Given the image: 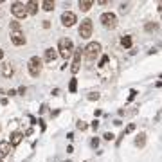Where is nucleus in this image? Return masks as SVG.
Listing matches in <instances>:
<instances>
[{"instance_id": "obj_16", "label": "nucleus", "mask_w": 162, "mask_h": 162, "mask_svg": "<svg viewBox=\"0 0 162 162\" xmlns=\"http://www.w3.org/2000/svg\"><path fill=\"white\" fill-rule=\"evenodd\" d=\"M78 5H79V9L83 13H86V11H90V7L94 5V0H79Z\"/></svg>"}, {"instance_id": "obj_36", "label": "nucleus", "mask_w": 162, "mask_h": 162, "mask_svg": "<svg viewBox=\"0 0 162 162\" xmlns=\"http://www.w3.org/2000/svg\"><path fill=\"white\" fill-rule=\"evenodd\" d=\"M29 119H31V124H33V126H36V124H38V119H36V117H34V115H31V117H29Z\"/></svg>"}, {"instance_id": "obj_53", "label": "nucleus", "mask_w": 162, "mask_h": 162, "mask_svg": "<svg viewBox=\"0 0 162 162\" xmlns=\"http://www.w3.org/2000/svg\"><path fill=\"white\" fill-rule=\"evenodd\" d=\"M0 162H2V159H0Z\"/></svg>"}, {"instance_id": "obj_33", "label": "nucleus", "mask_w": 162, "mask_h": 162, "mask_svg": "<svg viewBox=\"0 0 162 162\" xmlns=\"http://www.w3.org/2000/svg\"><path fill=\"white\" fill-rule=\"evenodd\" d=\"M38 124H40V128H41V132H45V130H47V124H45V121H43V119H38Z\"/></svg>"}, {"instance_id": "obj_14", "label": "nucleus", "mask_w": 162, "mask_h": 162, "mask_svg": "<svg viewBox=\"0 0 162 162\" xmlns=\"http://www.w3.org/2000/svg\"><path fill=\"white\" fill-rule=\"evenodd\" d=\"M25 7H27V15H29V16H34V15H38L40 4H38L36 0H29V2H25Z\"/></svg>"}, {"instance_id": "obj_4", "label": "nucleus", "mask_w": 162, "mask_h": 162, "mask_svg": "<svg viewBox=\"0 0 162 162\" xmlns=\"http://www.w3.org/2000/svg\"><path fill=\"white\" fill-rule=\"evenodd\" d=\"M99 22H101V25L104 27V29H115L117 27V15L115 13H112V11H104L101 16H99Z\"/></svg>"}, {"instance_id": "obj_43", "label": "nucleus", "mask_w": 162, "mask_h": 162, "mask_svg": "<svg viewBox=\"0 0 162 162\" xmlns=\"http://www.w3.org/2000/svg\"><path fill=\"white\" fill-rule=\"evenodd\" d=\"M67 139H69V141H72V139H74V133H72V132H69V133H67Z\"/></svg>"}, {"instance_id": "obj_21", "label": "nucleus", "mask_w": 162, "mask_h": 162, "mask_svg": "<svg viewBox=\"0 0 162 162\" xmlns=\"http://www.w3.org/2000/svg\"><path fill=\"white\" fill-rule=\"evenodd\" d=\"M76 90H78V79L72 78V79L69 81V92L70 94H76Z\"/></svg>"}, {"instance_id": "obj_6", "label": "nucleus", "mask_w": 162, "mask_h": 162, "mask_svg": "<svg viewBox=\"0 0 162 162\" xmlns=\"http://www.w3.org/2000/svg\"><path fill=\"white\" fill-rule=\"evenodd\" d=\"M92 33H94V22L90 20V18H83L79 23V36L81 40H88L90 36H92Z\"/></svg>"}, {"instance_id": "obj_28", "label": "nucleus", "mask_w": 162, "mask_h": 162, "mask_svg": "<svg viewBox=\"0 0 162 162\" xmlns=\"http://www.w3.org/2000/svg\"><path fill=\"white\" fill-rule=\"evenodd\" d=\"M128 7H130V4H128V2L124 4V2H122L121 5H119V11H121V13H126V11H128Z\"/></svg>"}, {"instance_id": "obj_15", "label": "nucleus", "mask_w": 162, "mask_h": 162, "mask_svg": "<svg viewBox=\"0 0 162 162\" xmlns=\"http://www.w3.org/2000/svg\"><path fill=\"white\" fill-rule=\"evenodd\" d=\"M40 7L43 9V11L51 13V11H54V7H56V2H54V0H41V2H40Z\"/></svg>"}, {"instance_id": "obj_10", "label": "nucleus", "mask_w": 162, "mask_h": 162, "mask_svg": "<svg viewBox=\"0 0 162 162\" xmlns=\"http://www.w3.org/2000/svg\"><path fill=\"white\" fill-rule=\"evenodd\" d=\"M13 74H15V67L11 63H7V61H2L0 63V76L5 78V79H11Z\"/></svg>"}, {"instance_id": "obj_19", "label": "nucleus", "mask_w": 162, "mask_h": 162, "mask_svg": "<svg viewBox=\"0 0 162 162\" xmlns=\"http://www.w3.org/2000/svg\"><path fill=\"white\" fill-rule=\"evenodd\" d=\"M135 146H137V148H144V146H146V133H144V132H141V133L135 137Z\"/></svg>"}, {"instance_id": "obj_17", "label": "nucleus", "mask_w": 162, "mask_h": 162, "mask_svg": "<svg viewBox=\"0 0 162 162\" xmlns=\"http://www.w3.org/2000/svg\"><path fill=\"white\" fill-rule=\"evenodd\" d=\"M9 31H11V33H22V31H23V27H22V22H18V20L9 22Z\"/></svg>"}, {"instance_id": "obj_30", "label": "nucleus", "mask_w": 162, "mask_h": 162, "mask_svg": "<svg viewBox=\"0 0 162 162\" xmlns=\"http://www.w3.org/2000/svg\"><path fill=\"white\" fill-rule=\"evenodd\" d=\"M103 137H104V141H114V137H115V135H114L112 132H106V133H104Z\"/></svg>"}, {"instance_id": "obj_52", "label": "nucleus", "mask_w": 162, "mask_h": 162, "mask_svg": "<svg viewBox=\"0 0 162 162\" xmlns=\"http://www.w3.org/2000/svg\"><path fill=\"white\" fill-rule=\"evenodd\" d=\"M0 130H2V126H0Z\"/></svg>"}, {"instance_id": "obj_1", "label": "nucleus", "mask_w": 162, "mask_h": 162, "mask_svg": "<svg viewBox=\"0 0 162 162\" xmlns=\"http://www.w3.org/2000/svg\"><path fill=\"white\" fill-rule=\"evenodd\" d=\"M101 51H103V47H101L99 41H88V43L83 47V56H85L86 61L92 63V61L97 60V56L101 54Z\"/></svg>"}, {"instance_id": "obj_31", "label": "nucleus", "mask_w": 162, "mask_h": 162, "mask_svg": "<svg viewBox=\"0 0 162 162\" xmlns=\"http://www.w3.org/2000/svg\"><path fill=\"white\" fill-rule=\"evenodd\" d=\"M16 92H18V96H25V92H27V88H25V86L22 85V86H18V88H16Z\"/></svg>"}, {"instance_id": "obj_18", "label": "nucleus", "mask_w": 162, "mask_h": 162, "mask_svg": "<svg viewBox=\"0 0 162 162\" xmlns=\"http://www.w3.org/2000/svg\"><path fill=\"white\" fill-rule=\"evenodd\" d=\"M159 27H160V25H159L157 22H146V23H144V31H146V33H155V31H159Z\"/></svg>"}, {"instance_id": "obj_26", "label": "nucleus", "mask_w": 162, "mask_h": 162, "mask_svg": "<svg viewBox=\"0 0 162 162\" xmlns=\"http://www.w3.org/2000/svg\"><path fill=\"white\" fill-rule=\"evenodd\" d=\"M97 99H99V94H97V92L88 94V101H97Z\"/></svg>"}, {"instance_id": "obj_9", "label": "nucleus", "mask_w": 162, "mask_h": 162, "mask_svg": "<svg viewBox=\"0 0 162 162\" xmlns=\"http://www.w3.org/2000/svg\"><path fill=\"white\" fill-rule=\"evenodd\" d=\"M60 58V52H58V49L56 47H47L45 51H43V63H54V61Z\"/></svg>"}, {"instance_id": "obj_24", "label": "nucleus", "mask_w": 162, "mask_h": 162, "mask_svg": "<svg viewBox=\"0 0 162 162\" xmlns=\"http://www.w3.org/2000/svg\"><path fill=\"white\" fill-rule=\"evenodd\" d=\"M135 97H137V90H135V88H132V90H130V94H128V103L133 101Z\"/></svg>"}, {"instance_id": "obj_51", "label": "nucleus", "mask_w": 162, "mask_h": 162, "mask_svg": "<svg viewBox=\"0 0 162 162\" xmlns=\"http://www.w3.org/2000/svg\"><path fill=\"white\" fill-rule=\"evenodd\" d=\"M83 162H88V160H83Z\"/></svg>"}, {"instance_id": "obj_35", "label": "nucleus", "mask_w": 162, "mask_h": 162, "mask_svg": "<svg viewBox=\"0 0 162 162\" xmlns=\"http://www.w3.org/2000/svg\"><path fill=\"white\" fill-rule=\"evenodd\" d=\"M41 27L43 29H51V20H43L41 22Z\"/></svg>"}, {"instance_id": "obj_34", "label": "nucleus", "mask_w": 162, "mask_h": 162, "mask_svg": "<svg viewBox=\"0 0 162 162\" xmlns=\"http://www.w3.org/2000/svg\"><path fill=\"white\" fill-rule=\"evenodd\" d=\"M90 128H92V130L96 132V130L99 128V121H97V119H94V121H92V124H90Z\"/></svg>"}, {"instance_id": "obj_11", "label": "nucleus", "mask_w": 162, "mask_h": 162, "mask_svg": "<svg viewBox=\"0 0 162 162\" xmlns=\"http://www.w3.org/2000/svg\"><path fill=\"white\" fill-rule=\"evenodd\" d=\"M9 38H11V43L16 45V47H23V45L27 43V38H25L23 31H22V33H11Z\"/></svg>"}, {"instance_id": "obj_22", "label": "nucleus", "mask_w": 162, "mask_h": 162, "mask_svg": "<svg viewBox=\"0 0 162 162\" xmlns=\"http://www.w3.org/2000/svg\"><path fill=\"white\" fill-rule=\"evenodd\" d=\"M76 128H78V130H81V132H86L90 126H88L85 121H78V122H76Z\"/></svg>"}, {"instance_id": "obj_13", "label": "nucleus", "mask_w": 162, "mask_h": 162, "mask_svg": "<svg viewBox=\"0 0 162 162\" xmlns=\"http://www.w3.org/2000/svg\"><path fill=\"white\" fill-rule=\"evenodd\" d=\"M13 146L9 144V141H0V159L4 160L5 157H9L11 153H13Z\"/></svg>"}, {"instance_id": "obj_2", "label": "nucleus", "mask_w": 162, "mask_h": 162, "mask_svg": "<svg viewBox=\"0 0 162 162\" xmlns=\"http://www.w3.org/2000/svg\"><path fill=\"white\" fill-rule=\"evenodd\" d=\"M58 52H60V56L63 60L67 61L69 58H72V54H74V51H76V47H74V41L70 40V38H60L58 41Z\"/></svg>"}, {"instance_id": "obj_46", "label": "nucleus", "mask_w": 162, "mask_h": 162, "mask_svg": "<svg viewBox=\"0 0 162 162\" xmlns=\"http://www.w3.org/2000/svg\"><path fill=\"white\" fill-rule=\"evenodd\" d=\"M157 9H159V11L162 13V2H159V7H157Z\"/></svg>"}, {"instance_id": "obj_20", "label": "nucleus", "mask_w": 162, "mask_h": 162, "mask_svg": "<svg viewBox=\"0 0 162 162\" xmlns=\"http://www.w3.org/2000/svg\"><path fill=\"white\" fill-rule=\"evenodd\" d=\"M132 43H133V38H132L130 34H126V36L121 38V45L124 47V49H132Z\"/></svg>"}, {"instance_id": "obj_7", "label": "nucleus", "mask_w": 162, "mask_h": 162, "mask_svg": "<svg viewBox=\"0 0 162 162\" xmlns=\"http://www.w3.org/2000/svg\"><path fill=\"white\" fill-rule=\"evenodd\" d=\"M61 25L63 27H72V25H76V22H78V16H76V13L74 11H63L61 13Z\"/></svg>"}, {"instance_id": "obj_45", "label": "nucleus", "mask_w": 162, "mask_h": 162, "mask_svg": "<svg viewBox=\"0 0 162 162\" xmlns=\"http://www.w3.org/2000/svg\"><path fill=\"white\" fill-rule=\"evenodd\" d=\"M4 56H5V52H4V49H2V47H0V61L4 60Z\"/></svg>"}, {"instance_id": "obj_42", "label": "nucleus", "mask_w": 162, "mask_h": 162, "mask_svg": "<svg viewBox=\"0 0 162 162\" xmlns=\"http://www.w3.org/2000/svg\"><path fill=\"white\" fill-rule=\"evenodd\" d=\"M51 94H52V96H60V88H52Z\"/></svg>"}, {"instance_id": "obj_37", "label": "nucleus", "mask_w": 162, "mask_h": 162, "mask_svg": "<svg viewBox=\"0 0 162 162\" xmlns=\"http://www.w3.org/2000/svg\"><path fill=\"white\" fill-rule=\"evenodd\" d=\"M60 115V110H51V117H58Z\"/></svg>"}, {"instance_id": "obj_44", "label": "nucleus", "mask_w": 162, "mask_h": 162, "mask_svg": "<svg viewBox=\"0 0 162 162\" xmlns=\"http://www.w3.org/2000/svg\"><path fill=\"white\" fill-rule=\"evenodd\" d=\"M121 124H122L121 119H115V121H114V126H121Z\"/></svg>"}, {"instance_id": "obj_12", "label": "nucleus", "mask_w": 162, "mask_h": 162, "mask_svg": "<svg viewBox=\"0 0 162 162\" xmlns=\"http://www.w3.org/2000/svg\"><path fill=\"white\" fill-rule=\"evenodd\" d=\"M22 141H23V132H20V130H15V132H11V135H9V144H11L13 148L20 146Z\"/></svg>"}, {"instance_id": "obj_47", "label": "nucleus", "mask_w": 162, "mask_h": 162, "mask_svg": "<svg viewBox=\"0 0 162 162\" xmlns=\"http://www.w3.org/2000/svg\"><path fill=\"white\" fill-rule=\"evenodd\" d=\"M0 94H5V92H4V90H2V88H0Z\"/></svg>"}, {"instance_id": "obj_32", "label": "nucleus", "mask_w": 162, "mask_h": 162, "mask_svg": "<svg viewBox=\"0 0 162 162\" xmlns=\"http://www.w3.org/2000/svg\"><path fill=\"white\" fill-rule=\"evenodd\" d=\"M90 146H92V148H97V146H99V139H97V137H92V141H90Z\"/></svg>"}, {"instance_id": "obj_39", "label": "nucleus", "mask_w": 162, "mask_h": 162, "mask_svg": "<svg viewBox=\"0 0 162 162\" xmlns=\"http://www.w3.org/2000/svg\"><path fill=\"white\" fill-rule=\"evenodd\" d=\"M29 135H33V128H29V130H25V133H23V137H29Z\"/></svg>"}, {"instance_id": "obj_23", "label": "nucleus", "mask_w": 162, "mask_h": 162, "mask_svg": "<svg viewBox=\"0 0 162 162\" xmlns=\"http://www.w3.org/2000/svg\"><path fill=\"white\" fill-rule=\"evenodd\" d=\"M133 130H135V124H133V122H130V124H128V126L122 130V133H124V135H128V133H132Z\"/></svg>"}, {"instance_id": "obj_48", "label": "nucleus", "mask_w": 162, "mask_h": 162, "mask_svg": "<svg viewBox=\"0 0 162 162\" xmlns=\"http://www.w3.org/2000/svg\"><path fill=\"white\" fill-rule=\"evenodd\" d=\"M2 4H4V0H0V5H2Z\"/></svg>"}, {"instance_id": "obj_29", "label": "nucleus", "mask_w": 162, "mask_h": 162, "mask_svg": "<svg viewBox=\"0 0 162 162\" xmlns=\"http://www.w3.org/2000/svg\"><path fill=\"white\" fill-rule=\"evenodd\" d=\"M0 104H2V106H7V104H9V97H7V96H2V97H0Z\"/></svg>"}, {"instance_id": "obj_25", "label": "nucleus", "mask_w": 162, "mask_h": 162, "mask_svg": "<svg viewBox=\"0 0 162 162\" xmlns=\"http://www.w3.org/2000/svg\"><path fill=\"white\" fill-rule=\"evenodd\" d=\"M5 96H7V97H15V96H18V92H16V88H9V90L5 92Z\"/></svg>"}, {"instance_id": "obj_40", "label": "nucleus", "mask_w": 162, "mask_h": 162, "mask_svg": "<svg viewBox=\"0 0 162 162\" xmlns=\"http://www.w3.org/2000/svg\"><path fill=\"white\" fill-rule=\"evenodd\" d=\"M67 153H74V146H72V144L67 146Z\"/></svg>"}, {"instance_id": "obj_3", "label": "nucleus", "mask_w": 162, "mask_h": 162, "mask_svg": "<svg viewBox=\"0 0 162 162\" xmlns=\"http://www.w3.org/2000/svg\"><path fill=\"white\" fill-rule=\"evenodd\" d=\"M27 70H29V76L31 78H38L43 70V60L40 56H31L27 61Z\"/></svg>"}, {"instance_id": "obj_27", "label": "nucleus", "mask_w": 162, "mask_h": 162, "mask_svg": "<svg viewBox=\"0 0 162 162\" xmlns=\"http://www.w3.org/2000/svg\"><path fill=\"white\" fill-rule=\"evenodd\" d=\"M108 60H110V58H108V56H106V54H104V56H103L101 58V61H99V65H97V67H104V65H106V63H108Z\"/></svg>"}, {"instance_id": "obj_38", "label": "nucleus", "mask_w": 162, "mask_h": 162, "mask_svg": "<svg viewBox=\"0 0 162 162\" xmlns=\"http://www.w3.org/2000/svg\"><path fill=\"white\" fill-rule=\"evenodd\" d=\"M47 108H49L47 104H41V106H40V114H45V112H47Z\"/></svg>"}, {"instance_id": "obj_8", "label": "nucleus", "mask_w": 162, "mask_h": 162, "mask_svg": "<svg viewBox=\"0 0 162 162\" xmlns=\"http://www.w3.org/2000/svg\"><path fill=\"white\" fill-rule=\"evenodd\" d=\"M81 58H83V47H78V49L74 51V54H72V67H70L72 74H78V72H79Z\"/></svg>"}, {"instance_id": "obj_5", "label": "nucleus", "mask_w": 162, "mask_h": 162, "mask_svg": "<svg viewBox=\"0 0 162 162\" xmlns=\"http://www.w3.org/2000/svg\"><path fill=\"white\" fill-rule=\"evenodd\" d=\"M11 13L15 16V20H25L29 15H27V7H25V2H13L11 4Z\"/></svg>"}, {"instance_id": "obj_50", "label": "nucleus", "mask_w": 162, "mask_h": 162, "mask_svg": "<svg viewBox=\"0 0 162 162\" xmlns=\"http://www.w3.org/2000/svg\"><path fill=\"white\" fill-rule=\"evenodd\" d=\"M160 79H162V74H160Z\"/></svg>"}, {"instance_id": "obj_41", "label": "nucleus", "mask_w": 162, "mask_h": 162, "mask_svg": "<svg viewBox=\"0 0 162 162\" xmlns=\"http://www.w3.org/2000/svg\"><path fill=\"white\" fill-rule=\"evenodd\" d=\"M97 4H99V5H108L110 2H108V0H97Z\"/></svg>"}, {"instance_id": "obj_49", "label": "nucleus", "mask_w": 162, "mask_h": 162, "mask_svg": "<svg viewBox=\"0 0 162 162\" xmlns=\"http://www.w3.org/2000/svg\"><path fill=\"white\" fill-rule=\"evenodd\" d=\"M63 162H72V160H63Z\"/></svg>"}]
</instances>
